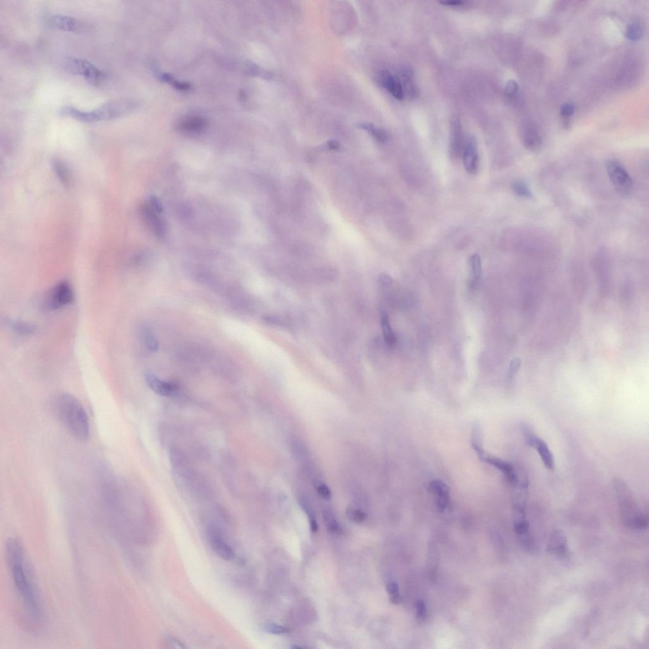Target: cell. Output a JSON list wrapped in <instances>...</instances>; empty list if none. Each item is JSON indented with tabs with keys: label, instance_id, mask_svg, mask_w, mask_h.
Returning a JSON list of instances; mask_svg holds the SVG:
<instances>
[{
	"label": "cell",
	"instance_id": "1",
	"mask_svg": "<svg viewBox=\"0 0 649 649\" xmlns=\"http://www.w3.org/2000/svg\"><path fill=\"white\" fill-rule=\"evenodd\" d=\"M25 553L19 541H8L7 560L18 597L29 619L39 625L44 620L43 605Z\"/></svg>",
	"mask_w": 649,
	"mask_h": 649
},
{
	"label": "cell",
	"instance_id": "2",
	"mask_svg": "<svg viewBox=\"0 0 649 649\" xmlns=\"http://www.w3.org/2000/svg\"><path fill=\"white\" fill-rule=\"evenodd\" d=\"M54 410L63 426L75 438L83 442L89 438L88 415L77 398L68 393H62L55 401Z\"/></svg>",
	"mask_w": 649,
	"mask_h": 649
},
{
	"label": "cell",
	"instance_id": "3",
	"mask_svg": "<svg viewBox=\"0 0 649 649\" xmlns=\"http://www.w3.org/2000/svg\"><path fill=\"white\" fill-rule=\"evenodd\" d=\"M132 107L133 105L129 100L117 99L105 103L91 111H83L73 107L66 106L60 109L58 114L81 122L93 123L101 121L117 120L127 114Z\"/></svg>",
	"mask_w": 649,
	"mask_h": 649
},
{
	"label": "cell",
	"instance_id": "4",
	"mask_svg": "<svg viewBox=\"0 0 649 649\" xmlns=\"http://www.w3.org/2000/svg\"><path fill=\"white\" fill-rule=\"evenodd\" d=\"M614 486L625 523L632 528H647L648 518L638 508L627 484L622 479L617 478L614 480Z\"/></svg>",
	"mask_w": 649,
	"mask_h": 649
},
{
	"label": "cell",
	"instance_id": "5",
	"mask_svg": "<svg viewBox=\"0 0 649 649\" xmlns=\"http://www.w3.org/2000/svg\"><path fill=\"white\" fill-rule=\"evenodd\" d=\"M63 67L68 73L81 76L93 84L99 83L104 78L102 71L86 60L75 57L66 58L63 61Z\"/></svg>",
	"mask_w": 649,
	"mask_h": 649
},
{
	"label": "cell",
	"instance_id": "6",
	"mask_svg": "<svg viewBox=\"0 0 649 649\" xmlns=\"http://www.w3.org/2000/svg\"><path fill=\"white\" fill-rule=\"evenodd\" d=\"M606 171L612 183L618 191L628 193L632 189L633 181L626 169L616 160H609Z\"/></svg>",
	"mask_w": 649,
	"mask_h": 649
},
{
	"label": "cell",
	"instance_id": "7",
	"mask_svg": "<svg viewBox=\"0 0 649 649\" xmlns=\"http://www.w3.org/2000/svg\"><path fill=\"white\" fill-rule=\"evenodd\" d=\"M74 299L75 295L72 286L68 281H61L50 292L48 305L52 310H58L71 304Z\"/></svg>",
	"mask_w": 649,
	"mask_h": 649
},
{
	"label": "cell",
	"instance_id": "8",
	"mask_svg": "<svg viewBox=\"0 0 649 649\" xmlns=\"http://www.w3.org/2000/svg\"><path fill=\"white\" fill-rule=\"evenodd\" d=\"M461 157L467 172L471 175L477 173L479 169V152L477 142L474 136H469L466 139Z\"/></svg>",
	"mask_w": 649,
	"mask_h": 649
},
{
	"label": "cell",
	"instance_id": "9",
	"mask_svg": "<svg viewBox=\"0 0 649 649\" xmlns=\"http://www.w3.org/2000/svg\"><path fill=\"white\" fill-rule=\"evenodd\" d=\"M141 213L143 220L153 233L157 237H165L166 228L163 220L158 216L156 211L150 204H144L141 207Z\"/></svg>",
	"mask_w": 649,
	"mask_h": 649
},
{
	"label": "cell",
	"instance_id": "10",
	"mask_svg": "<svg viewBox=\"0 0 649 649\" xmlns=\"http://www.w3.org/2000/svg\"><path fill=\"white\" fill-rule=\"evenodd\" d=\"M464 144L462 128L460 119H453L451 126L450 152L453 159H460L462 154Z\"/></svg>",
	"mask_w": 649,
	"mask_h": 649
},
{
	"label": "cell",
	"instance_id": "11",
	"mask_svg": "<svg viewBox=\"0 0 649 649\" xmlns=\"http://www.w3.org/2000/svg\"><path fill=\"white\" fill-rule=\"evenodd\" d=\"M430 492L436 497L437 509L443 512L448 507L450 503V493L449 487L441 480H433L429 484Z\"/></svg>",
	"mask_w": 649,
	"mask_h": 649
},
{
	"label": "cell",
	"instance_id": "12",
	"mask_svg": "<svg viewBox=\"0 0 649 649\" xmlns=\"http://www.w3.org/2000/svg\"><path fill=\"white\" fill-rule=\"evenodd\" d=\"M380 81L384 88L398 100L405 97L404 89L399 78L393 76L387 71H382L379 75Z\"/></svg>",
	"mask_w": 649,
	"mask_h": 649
},
{
	"label": "cell",
	"instance_id": "13",
	"mask_svg": "<svg viewBox=\"0 0 649 649\" xmlns=\"http://www.w3.org/2000/svg\"><path fill=\"white\" fill-rule=\"evenodd\" d=\"M144 378L148 386L161 397H170L176 389L175 385L161 381L150 372L145 373Z\"/></svg>",
	"mask_w": 649,
	"mask_h": 649
},
{
	"label": "cell",
	"instance_id": "14",
	"mask_svg": "<svg viewBox=\"0 0 649 649\" xmlns=\"http://www.w3.org/2000/svg\"><path fill=\"white\" fill-rule=\"evenodd\" d=\"M49 26L54 30L77 32L80 31L81 25L78 20L65 15H55L49 20Z\"/></svg>",
	"mask_w": 649,
	"mask_h": 649
},
{
	"label": "cell",
	"instance_id": "15",
	"mask_svg": "<svg viewBox=\"0 0 649 649\" xmlns=\"http://www.w3.org/2000/svg\"><path fill=\"white\" fill-rule=\"evenodd\" d=\"M482 461L502 472L509 484L513 486V484L515 483L518 475L511 464L503 460L502 459L486 455Z\"/></svg>",
	"mask_w": 649,
	"mask_h": 649
},
{
	"label": "cell",
	"instance_id": "16",
	"mask_svg": "<svg viewBox=\"0 0 649 649\" xmlns=\"http://www.w3.org/2000/svg\"><path fill=\"white\" fill-rule=\"evenodd\" d=\"M568 550L566 536L563 532L557 530L551 536L547 545V551L552 555L561 557L566 555Z\"/></svg>",
	"mask_w": 649,
	"mask_h": 649
},
{
	"label": "cell",
	"instance_id": "17",
	"mask_svg": "<svg viewBox=\"0 0 649 649\" xmlns=\"http://www.w3.org/2000/svg\"><path fill=\"white\" fill-rule=\"evenodd\" d=\"M524 146L529 151L537 152L542 146V140L539 132L534 126L528 125L525 128L522 134Z\"/></svg>",
	"mask_w": 649,
	"mask_h": 649
},
{
	"label": "cell",
	"instance_id": "18",
	"mask_svg": "<svg viewBox=\"0 0 649 649\" xmlns=\"http://www.w3.org/2000/svg\"><path fill=\"white\" fill-rule=\"evenodd\" d=\"M211 544L213 549L220 558L225 561H231L234 559L235 553L233 549L220 535L211 534Z\"/></svg>",
	"mask_w": 649,
	"mask_h": 649
},
{
	"label": "cell",
	"instance_id": "19",
	"mask_svg": "<svg viewBox=\"0 0 649 649\" xmlns=\"http://www.w3.org/2000/svg\"><path fill=\"white\" fill-rule=\"evenodd\" d=\"M535 449L537 450L541 459L546 468L549 471H553L555 469V461L552 453L551 452L549 448L542 439L540 438L538 440Z\"/></svg>",
	"mask_w": 649,
	"mask_h": 649
},
{
	"label": "cell",
	"instance_id": "20",
	"mask_svg": "<svg viewBox=\"0 0 649 649\" xmlns=\"http://www.w3.org/2000/svg\"><path fill=\"white\" fill-rule=\"evenodd\" d=\"M380 315H381V328L384 342L387 345L392 347L395 344L396 337L390 326L389 316L384 310L381 311Z\"/></svg>",
	"mask_w": 649,
	"mask_h": 649
},
{
	"label": "cell",
	"instance_id": "21",
	"mask_svg": "<svg viewBox=\"0 0 649 649\" xmlns=\"http://www.w3.org/2000/svg\"><path fill=\"white\" fill-rule=\"evenodd\" d=\"M205 126V120L198 116H191L190 118H187L182 121L179 125L181 130L188 132V133L201 131Z\"/></svg>",
	"mask_w": 649,
	"mask_h": 649
},
{
	"label": "cell",
	"instance_id": "22",
	"mask_svg": "<svg viewBox=\"0 0 649 649\" xmlns=\"http://www.w3.org/2000/svg\"><path fill=\"white\" fill-rule=\"evenodd\" d=\"M401 82L404 89L405 94L413 97L418 93V89L413 80L412 70L409 67H404L401 71Z\"/></svg>",
	"mask_w": 649,
	"mask_h": 649
},
{
	"label": "cell",
	"instance_id": "23",
	"mask_svg": "<svg viewBox=\"0 0 649 649\" xmlns=\"http://www.w3.org/2000/svg\"><path fill=\"white\" fill-rule=\"evenodd\" d=\"M6 324L15 333L21 336H28L35 333L36 327L33 324L13 320H6Z\"/></svg>",
	"mask_w": 649,
	"mask_h": 649
},
{
	"label": "cell",
	"instance_id": "24",
	"mask_svg": "<svg viewBox=\"0 0 649 649\" xmlns=\"http://www.w3.org/2000/svg\"><path fill=\"white\" fill-rule=\"evenodd\" d=\"M471 442L472 448L482 461L486 454L482 447V431L479 424H474L472 428Z\"/></svg>",
	"mask_w": 649,
	"mask_h": 649
},
{
	"label": "cell",
	"instance_id": "25",
	"mask_svg": "<svg viewBox=\"0 0 649 649\" xmlns=\"http://www.w3.org/2000/svg\"><path fill=\"white\" fill-rule=\"evenodd\" d=\"M53 168L55 175L61 183L65 186H68L71 183V175L69 170L62 160L55 159L52 161Z\"/></svg>",
	"mask_w": 649,
	"mask_h": 649
},
{
	"label": "cell",
	"instance_id": "26",
	"mask_svg": "<svg viewBox=\"0 0 649 649\" xmlns=\"http://www.w3.org/2000/svg\"><path fill=\"white\" fill-rule=\"evenodd\" d=\"M141 330L142 340L148 349L153 352H157L159 344L152 330L146 326L142 327Z\"/></svg>",
	"mask_w": 649,
	"mask_h": 649
},
{
	"label": "cell",
	"instance_id": "27",
	"mask_svg": "<svg viewBox=\"0 0 649 649\" xmlns=\"http://www.w3.org/2000/svg\"><path fill=\"white\" fill-rule=\"evenodd\" d=\"M358 126L359 128L362 129V130L370 133L377 141L384 143V142L388 141L389 136L386 131L382 130V129L376 127L373 124L363 123L360 124Z\"/></svg>",
	"mask_w": 649,
	"mask_h": 649
},
{
	"label": "cell",
	"instance_id": "28",
	"mask_svg": "<svg viewBox=\"0 0 649 649\" xmlns=\"http://www.w3.org/2000/svg\"><path fill=\"white\" fill-rule=\"evenodd\" d=\"M520 428L526 445L529 447L535 448L540 437L535 433L534 430L529 424L524 422L521 424Z\"/></svg>",
	"mask_w": 649,
	"mask_h": 649
},
{
	"label": "cell",
	"instance_id": "29",
	"mask_svg": "<svg viewBox=\"0 0 649 649\" xmlns=\"http://www.w3.org/2000/svg\"><path fill=\"white\" fill-rule=\"evenodd\" d=\"M323 519L327 524V529L330 532L333 534H341L342 528L331 512L328 511H324Z\"/></svg>",
	"mask_w": 649,
	"mask_h": 649
},
{
	"label": "cell",
	"instance_id": "30",
	"mask_svg": "<svg viewBox=\"0 0 649 649\" xmlns=\"http://www.w3.org/2000/svg\"><path fill=\"white\" fill-rule=\"evenodd\" d=\"M512 189L518 196L525 199H529L532 197L531 191L526 183L521 181H516L512 184Z\"/></svg>",
	"mask_w": 649,
	"mask_h": 649
},
{
	"label": "cell",
	"instance_id": "31",
	"mask_svg": "<svg viewBox=\"0 0 649 649\" xmlns=\"http://www.w3.org/2000/svg\"><path fill=\"white\" fill-rule=\"evenodd\" d=\"M386 589L390 596V600L392 604H399L402 602V597L400 595L399 587L397 583L395 582L388 583Z\"/></svg>",
	"mask_w": 649,
	"mask_h": 649
},
{
	"label": "cell",
	"instance_id": "32",
	"mask_svg": "<svg viewBox=\"0 0 649 649\" xmlns=\"http://www.w3.org/2000/svg\"><path fill=\"white\" fill-rule=\"evenodd\" d=\"M471 265L474 278L478 280L482 275V260L478 254H474L471 257Z\"/></svg>",
	"mask_w": 649,
	"mask_h": 649
},
{
	"label": "cell",
	"instance_id": "33",
	"mask_svg": "<svg viewBox=\"0 0 649 649\" xmlns=\"http://www.w3.org/2000/svg\"><path fill=\"white\" fill-rule=\"evenodd\" d=\"M346 514L347 518L356 523H361L367 518V514L360 509L350 508L347 509Z\"/></svg>",
	"mask_w": 649,
	"mask_h": 649
},
{
	"label": "cell",
	"instance_id": "34",
	"mask_svg": "<svg viewBox=\"0 0 649 649\" xmlns=\"http://www.w3.org/2000/svg\"><path fill=\"white\" fill-rule=\"evenodd\" d=\"M643 34L642 29L639 25L632 24L628 26L626 36L630 40L635 41L640 39Z\"/></svg>",
	"mask_w": 649,
	"mask_h": 649
},
{
	"label": "cell",
	"instance_id": "35",
	"mask_svg": "<svg viewBox=\"0 0 649 649\" xmlns=\"http://www.w3.org/2000/svg\"><path fill=\"white\" fill-rule=\"evenodd\" d=\"M313 484L316 488L319 495L324 500H330L332 497L331 491L326 484L321 483L317 479L313 481Z\"/></svg>",
	"mask_w": 649,
	"mask_h": 649
},
{
	"label": "cell",
	"instance_id": "36",
	"mask_svg": "<svg viewBox=\"0 0 649 649\" xmlns=\"http://www.w3.org/2000/svg\"><path fill=\"white\" fill-rule=\"evenodd\" d=\"M415 608L416 619L420 622L426 621L427 617V607L424 601L421 600L416 601Z\"/></svg>",
	"mask_w": 649,
	"mask_h": 649
},
{
	"label": "cell",
	"instance_id": "37",
	"mask_svg": "<svg viewBox=\"0 0 649 649\" xmlns=\"http://www.w3.org/2000/svg\"><path fill=\"white\" fill-rule=\"evenodd\" d=\"M521 359L516 358H514L513 360H512L508 369L507 376L508 379H513L514 377H515L517 373H518L520 367H521Z\"/></svg>",
	"mask_w": 649,
	"mask_h": 649
},
{
	"label": "cell",
	"instance_id": "38",
	"mask_svg": "<svg viewBox=\"0 0 649 649\" xmlns=\"http://www.w3.org/2000/svg\"><path fill=\"white\" fill-rule=\"evenodd\" d=\"M505 91L508 97H514L518 91V84L515 81L511 80L506 84Z\"/></svg>",
	"mask_w": 649,
	"mask_h": 649
},
{
	"label": "cell",
	"instance_id": "39",
	"mask_svg": "<svg viewBox=\"0 0 649 649\" xmlns=\"http://www.w3.org/2000/svg\"><path fill=\"white\" fill-rule=\"evenodd\" d=\"M266 630L268 632L273 633V634H286L289 632V630L286 627L279 626L276 624H270L266 627Z\"/></svg>",
	"mask_w": 649,
	"mask_h": 649
},
{
	"label": "cell",
	"instance_id": "40",
	"mask_svg": "<svg viewBox=\"0 0 649 649\" xmlns=\"http://www.w3.org/2000/svg\"><path fill=\"white\" fill-rule=\"evenodd\" d=\"M574 108L573 105L569 103H566L562 105L561 108V114L564 118L570 117L574 113Z\"/></svg>",
	"mask_w": 649,
	"mask_h": 649
},
{
	"label": "cell",
	"instance_id": "41",
	"mask_svg": "<svg viewBox=\"0 0 649 649\" xmlns=\"http://www.w3.org/2000/svg\"><path fill=\"white\" fill-rule=\"evenodd\" d=\"M292 450L293 453L299 458H302V456L305 455L304 452H305L306 450L304 446L300 444L299 442L293 443Z\"/></svg>",
	"mask_w": 649,
	"mask_h": 649
},
{
	"label": "cell",
	"instance_id": "42",
	"mask_svg": "<svg viewBox=\"0 0 649 649\" xmlns=\"http://www.w3.org/2000/svg\"><path fill=\"white\" fill-rule=\"evenodd\" d=\"M379 283L382 287L386 288L391 286L392 280L387 273H382L379 276Z\"/></svg>",
	"mask_w": 649,
	"mask_h": 649
},
{
	"label": "cell",
	"instance_id": "43",
	"mask_svg": "<svg viewBox=\"0 0 649 649\" xmlns=\"http://www.w3.org/2000/svg\"><path fill=\"white\" fill-rule=\"evenodd\" d=\"M441 4L446 5V6L452 7H463L467 4V2L461 1V0H450V1H443Z\"/></svg>",
	"mask_w": 649,
	"mask_h": 649
},
{
	"label": "cell",
	"instance_id": "44",
	"mask_svg": "<svg viewBox=\"0 0 649 649\" xmlns=\"http://www.w3.org/2000/svg\"><path fill=\"white\" fill-rule=\"evenodd\" d=\"M327 148L329 149L335 150L337 149L339 147L338 142L335 141H331L327 144Z\"/></svg>",
	"mask_w": 649,
	"mask_h": 649
},
{
	"label": "cell",
	"instance_id": "45",
	"mask_svg": "<svg viewBox=\"0 0 649 649\" xmlns=\"http://www.w3.org/2000/svg\"><path fill=\"white\" fill-rule=\"evenodd\" d=\"M310 526L311 531L313 532H316L318 531V525L315 519L310 520Z\"/></svg>",
	"mask_w": 649,
	"mask_h": 649
},
{
	"label": "cell",
	"instance_id": "46",
	"mask_svg": "<svg viewBox=\"0 0 649 649\" xmlns=\"http://www.w3.org/2000/svg\"><path fill=\"white\" fill-rule=\"evenodd\" d=\"M170 642L171 643V644H173L175 645V648H183L184 647L183 646H182L181 642H179V641L178 640H176V638H170Z\"/></svg>",
	"mask_w": 649,
	"mask_h": 649
},
{
	"label": "cell",
	"instance_id": "47",
	"mask_svg": "<svg viewBox=\"0 0 649 649\" xmlns=\"http://www.w3.org/2000/svg\"><path fill=\"white\" fill-rule=\"evenodd\" d=\"M302 648V647H300V646H294V647H292V648Z\"/></svg>",
	"mask_w": 649,
	"mask_h": 649
}]
</instances>
